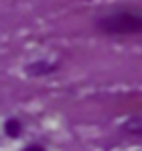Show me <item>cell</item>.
Listing matches in <instances>:
<instances>
[{"label": "cell", "instance_id": "4", "mask_svg": "<svg viewBox=\"0 0 142 151\" xmlns=\"http://www.w3.org/2000/svg\"><path fill=\"white\" fill-rule=\"evenodd\" d=\"M4 131L8 133V137H18V135H21V123L14 121V119H10V121L4 125Z\"/></svg>", "mask_w": 142, "mask_h": 151}, {"label": "cell", "instance_id": "3", "mask_svg": "<svg viewBox=\"0 0 142 151\" xmlns=\"http://www.w3.org/2000/svg\"><path fill=\"white\" fill-rule=\"evenodd\" d=\"M124 131L134 133V135H142V114H138V116H132L130 121H126Z\"/></svg>", "mask_w": 142, "mask_h": 151}, {"label": "cell", "instance_id": "5", "mask_svg": "<svg viewBox=\"0 0 142 151\" xmlns=\"http://www.w3.org/2000/svg\"><path fill=\"white\" fill-rule=\"evenodd\" d=\"M24 151H43V149H41V147H37V145H33V147H26Z\"/></svg>", "mask_w": 142, "mask_h": 151}, {"label": "cell", "instance_id": "1", "mask_svg": "<svg viewBox=\"0 0 142 151\" xmlns=\"http://www.w3.org/2000/svg\"><path fill=\"white\" fill-rule=\"evenodd\" d=\"M97 27L108 35H134L142 33V14L136 12H116L99 19Z\"/></svg>", "mask_w": 142, "mask_h": 151}, {"label": "cell", "instance_id": "2", "mask_svg": "<svg viewBox=\"0 0 142 151\" xmlns=\"http://www.w3.org/2000/svg\"><path fill=\"white\" fill-rule=\"evenodd\" d=\"M57 70V63H47V61H39V63H33L28 65V74L31 76H45V74H51Z\"/></svg>", "mask_w": 142, "mask_h": 151}]
</instances>
